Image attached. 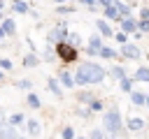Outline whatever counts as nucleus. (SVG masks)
Here are the masks:
<instances>
[{
  "instance_id": "obj_17",
  "label": "nucleus",
  "mask_w": 149,
  "mask_h": 139,
  "mask_svg": "<svg viewBox=\"0 0 149 139\" xmlns=\"http://www.w3.org/2000/svg\"><path fill=\"white\" fill-rule=\"evenodd\" d=\"M100 56H102V58H109V60H112V58H116V53H114L112 49H107V46H102V51H100Z\"/></svg>"
},
{
  "instance_id": "obj_12",
  "label": "nucleus",
  "mask_w": 149,
  "mask_h": 139,
  "mask_svg": "<svg viewBox=\"0 0 149 139\" xmlns=\"http://www.w3.org/2000/svg\"><path fill=\"white\" fill-rule=\"evenodd\" d=\"M142 125H144V120H140V118H130L128 120V127L130 130H142Z\"/></svg>"
},
{
  "instance_id": "obj_7",
  "label": "nucleus",
  "mask_w": 149,
  "mask_h": 139,
  "mask_svg": "<svg viewBox=\"0 0 149 139\" xmlns=\"http://www.w3.org/2000/svg\"><path fill=\"white\" fill-rule=\"evenodd\" d=\"M105 16H107V19H112V21H119V9H116V5L105 7Z\"/></svg>"
},
{
  "instance_id": "obj_32",
  "label": "nucleus",
  "mask_w": 149,
  "mask_h": 139,
  "mask_svg": "<svg viewBox=\"0 0 149 139\" xmlns=\"http://www.w3.org/2000/svg\"><path fill=\"white\" fill-rule=\"evenodd\" d=\"M81 2H84V5H93L95 0H81Z\"/></svg>"
},
{
  "instance_id": "obj_11",
  "label": "nucleus",
  "mask_w": 149,
  "mask_h": 139,
  "mask_svg": "<svg viewBox=\"0 0 149 139\" xmlns=\"http://www.w3.org/2000/svg\"><path fill=\"white\" fill-rule=\"evenodd\" d=\"M121 28H123V32L135 30V21H133V19H123V21H121Z\"/></svg>"
},
{
  "instance_id": "obj_38",
  "label": "nucleus",
  "mask_w": 149,
  "mask_h": 139,
  "mask_svg": "<svg viewBox=\"0 0 149 139\" xmlns=\"http://www.w3.org/2000/svg\"><path fill=\"white\" fill-rule=\"evenodd\" d=\"M0 79H2V74H0Z\"/></svg>"
},
{
  "instance_id": "obj_20",
  "label": "nucleus",
  "mask_w": 149,
  "mask_h": 139,
  "mask_svg": "<svg viewBox=\"0 0 149 139\" xmlns=\"http://www.w3.org/2000/svg\"><path fill=\"white\" fill-rule=\"evenodd\" d=\"M68 44L77 46V44H79V35H77V32H74V35H68Z\"/></svg>"
},
{
  "instance_id": "obj_9",
  "label": "nucleus",
  "mask_w": 149,
  "mask_h": 139,
  "mask_svg": "<svg viewBox=\"0 0 149 139\" xmlns=\"http://www.w3.org/2000/svg\"><path fill=\"white\" fill-rule=\"evenodd\" d=\"M61 81H63V86H68V88H72V86H74V79H72V74H68V72H63V74H61Z\"/></svg>"
},
{
  "instance_id": "obj_37",
  "label": "nucleus",
  "mask_w": 149,
  "mask_h": 139,
  "mask_svg": "<svg viewBox=\"0 0 149 139\" xmlns=\"http://www.w3.org/2000/svg\"><path fill=\"white\" fill-rule=\"evenodd\" d=\"M114 139H121V137H114Z\"/></svg>"
},
{
  "instance_id": "obj_35",
  "label": "nucleus",
  "mask_w": 149,
  "mask_h": 139,
  "mask_svg": "<svg viewBox=\"0 0 149 139\" xmlns=\"http://www.w3.org/2000/svg\"><path fill=\"white\" fill-rule=\"evenodd\" d=\"M2 37H5V30H2V28H0V39H2Z\"/></svg>"
},
{
  "instance_id": "obj_1",
  "label": "nucleus",
  "mask_w": 149,
  "mask_h": 139,
  "mask_svg": "<svg viewBox=\"0 0 149 139\" xmlns=\"http://www.w3.org/2000/svg\"><path fill=\"white\" fill-rule=\"evenodd\" d=\"M105 79V70L100 65H93V63H84L79 65L77 74H74V83L84 86V83H100Z\"/></svg>"
},
{
  "instance_id": "obj_34",
  "label": "nucleus",
  "mask_w": 149,
  "mask_h": 139,
  "mask_svg": "<svg viewBox=\"0 0 149 139\" xmlns=\"http://www.w3.org/2000/svg\"><path fill=\"white\" fill-rule=\"evenodd\" d=\"M0 125H5V116L2 114H0Z\"/></svg>"
},
{
  "instance_id": "obj_6",
  "label": "nucleus",
  "mask_w": 149,
  "mask_h": 139,
  "mask_svg": "<svg viewBox=\"0 0 149 139\" xmlns=\"http://www.w3.org/2000/svg\"><path fill=\"white\" fill-rule=\"evenodd\" d=\"M95 51H102L100 37H91V42H88V53H95Z\"/></svg>"
},
{
  "instance_id": "obj_15",
  "label": "nucleus",
  "mask_w": 149,
  "mask_h": 139,
  "mask_svg": "<svg viewBox=\"0 0 149 139\" xmlns=\"http://www.w3.org/2000/svg\"><path fill=\"white\" fill-rule=\"evenodd\" d=\"M28 130H30V134H40V123L37 120H28Z\"/></svg>"
},
{
  "instance_id": "obj_22",
  "label": "nucleus",
  "mask_w": 149,
  "mask_h": 139,
  "mask_svg": "<svg viewBox=\"0 0 149 139\" xmlns=\"http://www.w3.org/2000/svg\"><path fill=\"white\" fill-rule=\"evenodd\" d=\"M112 76H114V79H123V70H121V67H114V70H112Z\"/></svg>"
},
{
  "instance_id": "obj_25",
  "label": "nucleus",
  "mask_w": 149,
  "mask_h": 139,
  "mask_svg": "<svg viewBox=\"0 0 149 139\" xmlns=\"http://www.w3.org/2000/svg\"><path fill=\"white\" fill-rule=\"evenodd\" d=\"M63 137H65V139H72V137H74V130H72V127H65V130H63Z\"/></svg>"
},
{
  "instance_id": "obj_13",
  "label": "nucleus",
  "mask_w": 149,
  "mask_h": 139,
  "mask_svg": "<svg viewBox=\"0 0 149 139\" xmlns=\"http://www.w3.org/2000/svg\"><path fill=\"white\" fill-rule=\"evenodd\" d=\"M135 76H137V79H140V81H149V70H147V67H140V70H137V74H135Z\"/></svg>"
},
{
  "instance_id": "obj_19",
  "label": "nucleus",
  "mask_w": 149,
  "mask_h": 139,
  "mask_svg": "<svg viewBox=\"0 0 149 139\" xmlns=\"http://www.w3.org/2000/svg\"><path fill=\"white\" fill-rule=\"evenodd\" d=\"M2 30H5V32H14V21H12V19H7V21H5V25H2Z\"/></svg>"
},
{
  "instance_id": "obj_3",
  "label": "nucleus",
  "mask_w": 149,
  "mask_h": 139,
  "mask_svg": "<svg viewBox=\"0 0 149 139\" xmlns=\"http://www.w3.org/2000/svg\"><path fill=\"white\" fill-rule=\"evenodd\" d=\"M56 53H58L65 63H70V60L77 58V49H74L72 44H65V42H58V44H56Z\"/></svg>"
},
{
  "instance_id": "obj_2",
  "label": "nucleus",
  "mask_w": 149,
  "mask_h": 139,
  "mask_svg": "<svg viewBox=\"0 0 149 139\" xmlns=\"http://www.w3.org/2000/svg\"><path fill=\"white\" fill-rule=\"evenodd\" d=\"M102 123H105V130H107V132H119V127H121L119 111H116V109L107 111V114H105V118H102Z\"/></svg>"
},
{
  "instance_id": "obj_27",
  "label": "nucleus",
  "mask_w": 149,
  "mask_h": 139,
  "mask_svg": "<svg viewBox=\"0 0 149 139\" xmlns=\"http://www.w3.org/2000/svg\"><path fill=\"white\" fill-rule=\"evenodd\" d=\"M130 86H133L130 79H121V88H123V90H130Z\"/></svg>"
},
{
  "instance_id": "obj_8",
  "label": "nucleus",
  "mask_w": 149,
  "mask_h": 139,
  "mask_svg": "<svg viewBox=\"0 0 149 139\" xmlns=\"http://www.w3.org/2000/svg\"><path fill=\"white\" fill-rule=\"evenodd\" d=\"M95 25H98V30H100L102 35H107V37L112 35V28L107 25V21H95Z\"/></svg>"
},
{
  "instance_id": "obj_36",
  "label": "nucleus",
  "mask_w": 149,
  "mask_h": 139,
  "mask_svg": "<svg viewBox=\"0 0 149 139\" xmlns=\"http://www.w3.org/2000/svg\"><path fill=\"white\" fill-rule=\"evenodd\" d=\"M147 104H149V97H147Z\"/></svg>"
},
{
  "instance_id": "obj_29",
  "label": "nucleus",
  "mask_w": 149,
  "mask_h": 139,
  "mask_svg": "<svg viewBox=\"0 0 149 139\" xmlns=\"http://www.w3.org/2000/svg\"><path fill=\"white\" fill-rule=\"evenodd\" d=\"M0 67H5V70H9V67H12V63H9V60H5V58H2V60H0Z\"/></svg>"
},
{
  "instance_id": "obj_23",
  "label": "nucleus",
  "mask_w": 149,
  "mask_h": 139,
  "mask_svg": "<svg viewBox=\"0 0 149 139\" xmlns=\"http://www.w3.org/2000/svg\"><path fill=\"white\" fill-rule=\"evenodd\" d=\"M28 104H30V107H40V100H37V95H28Z\"/></svg>"
},
{
  "instance_id": "obj_31",
  "label": "nucleus",
  "mask_w": 149,
  "mask_h": 139,
  "mask_svg": "<svg viewBox=\"0 0 149 139\" xmlns=\"http://www.w3.org/2000/svg\"><path fill=\"white\" fill-rule=\"evenodd\" d=\"M140 30H149V21H142L140 23Z\"/></svg>"
},
{
  "instance_id": "obj_14",
  "label": "nucleus",
  "mask_w": 149,
  "mask_h": 139,
  "mask_svg": "<svg viewBox=\"0 0 149 139\" xmlns=\"http://www.w3.org/2000/svg\"><path fill=\"white\" fill-rule=\"evenodd\" d=\"M12 7H14V12H28V5H26L23 0H16Z\"/></svg>"
},
{
  "instance_id": "obj_5",
  "label": "nucleus",
  "mask_w": 149,
  "mask_h": 139,
  "mask_svg": "<svg viewBox=\"0 0 149 139\" xmlns=\"http://www.w3.org/2000/svg\"><path fill=\"white\" fill-rule=\"evenodd\" d=\"M121 53H123L126 58H140V49H137V46H133V44H123Z\"/></svg>"
},
{
  "instance_id": "obj_10",
  "label": "nucleus",
  "mask_w": 149,
  "mask_h": 139,
  "mask_svg": "<svg viewBox=\"0 0 149 139\" xmlns=\"http://www.w3.org/2000/svg\"><path fill=\"white\" fill-rule=\"evenodd\" d=\"M130 100H133L135 104H144V102H147L144 93H137V90H135V93H130Z\"/></svg>"
},
{
  "instance_id": "obj_28",
  "label": "nucleus",
  "mask_w": 149,
  "mask_h": 139,
  "mask_svg": "<svg viewBox=\"0 0 149 139\" xmlns=\"http://www.w3.org/2000/svg\"><path fill=\"white\" fill-rule=\"evenodd\" d=\"M116 42H121V44H126V32H119V35H116Z\"/></svg>"
},
{
  "instance_id": "obj_30",
  "label": "nucleus",
  "mask_w": 149,
  "mask_h": 139,
  "mask_svg": "<svg viewBox=\"0 0 149 139\" xmlns=\"http://www.w3.org/2000/svg\"><path fill=\"white\" fill-rule=\"evenodd\" d=\"M91 139H102V134H100L98 130H93V132H91Z\"/></svg>"
},
{
  "instance_id": "obj_21",
  "label": "nucleus",
  "mask_w": 149,
  "mask_h": 139,
  "mask_svg": "<svg viewBox=\"0 0 149 139\" xmlns=\"http://www.w3.org/2000/svg\"><path fill=\"white\" fill-rule=\"evenodd\" d=\"M116 9H119V14H130V9H128L123 2H116Z\"/></svg>"
},
{
  "instance_id": "obj_16",
  "label": "nucleus",
  "mask_w": 149,
  "mask_h": 139,
  "mask_svg": "<svg viewBox=\"0 0 149 139\" xmlns=\"http://www.w3.org/2000/svg\"><path fill=\"white\" fill-rule=\"evenodd\" d=\"M61 37H63V28H58V30H51V32H49V39H51V42H56V39H61Z\"/></svg>"
},
{
  "instance_id": "obj_26",
  "label": "nucleus",
  "mask_w": 149,
  "mask_h": 139,
  "mask_svg": "<svg viewBox=\"0 0 149 139\" xmlns=\"http://www.w3.org/2000/svg\"><path fill=\"white\" fill-rule=\"evenodd\" d=\"M26 65H28V67L37 65V58H35V56H28V58H26Z\"/></svg>"
},
{
  "instance_id": "obj_18",
  "label": "nucleus",
  "mask_w": 149,
  "mask_h": 139,
  "mask_svg": "<svg viewBox=\"0 0 149 139\" xmlns=\"http://www.w3.org/2000/svg\"><path fill=\"white\" fill-rule=\"evenodd\" d=\"M49 88L54 90V95H56V97L61 95V88H58V83H56V79H49Z\"/></svg>"
},
{
  "instance_id": "obj_33",
  "label": "nucleus",
  "mask_w": 149,
  "mask_h": 139,
  "mask_svg": "<svg viewBox=\"0 0 149 139\" xmlns=\"http://www.w3.org/2000/svg\"><path fill=\"white\" fill-rule=\"evenodd\" d=\"M100 2H102V5H105V7H109V0H100Z\"/></svg>"
},
{
  "instance_id": "obj_4",
  "label": "nucleus",
  "mask_w": 149,
  "mask_h": 139,
  "mask_svg": "<svg viewBox=\"0 0 149 139\" xmlns=\"http://www.w3.org/2000/svg\"><path fill=\"white\" fill-rule=\"evenodd\" d=\"M0 139H19V132L14 125H0Z\"/></svg>"
},
{
  "instance_id": "obj_24",
  "label": "nucleus",
  "mask_w": 149,
  "mask_h": 139,
  "mask_svg": "<svg viewBox=\"0 0 149 139\" xmlns=\"http://www.w3.org/2000/svg\"><path fill=\"white\" fill-rule=\"evenodd\" d=\"M21 120H23V114H14V116H12V123H9V125H16V123H21Z\"/></svg>"
}]
</instances>
